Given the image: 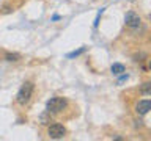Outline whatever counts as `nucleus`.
Instances as JSON below:
<instances>
[{
  "label": "nucleus",
  "mask_w": 151,
  "mask_h": 141,
  "mask_svg": "<svg viewBox=\"0 0 151 141\" xmlns=\"http://www.w3.org/2000/svg\"><path fill=\"white\" fill-rule=\"evenodd\" d=\"M5 58H6L8 61H19L21 60V53H11V52H6Z\"/></svg>",
  "instance_id": "obj_8"
},
{
  "label": "nucleus",
  "mask_w": 151,
  "mask_h": 141,
  "mask_svg": "<svg viewBox=\"0 0 151 141\" xmlns=\"http://www.w3.org/2000/svg\"><path fill=\"white\" fill-rule=\"evenodd\" d=\"M47 133H49V136L52 140H60V138H63V136L66 135V129L61 124H50Z\"/></svg>",
  "instance_id": "obj_3"
},
{
  "label": "nucleus",
  "mask_w": 151,
  "mask_h": 141,
  "mask_svg": "<svg viewBox=\"0 0 151 141\" xmlns=\"http://www.w3.org/2000/svg\"><path fill=\"white\" fill-rule=\"evenodd\" d=\"M49 116H50V113H49V111H46L44 115H41V116H40L41 124H49V122H50V118H49Z\"/></svg>",
  "instance_id": "obj_10"
},
{
  "label": "nucleus",
  "mask_w": 151,
  "mask_h": 141,
  "mask_svg": "<svg viewBox=\"0 0 151 141\" xmlns=\"http://www.w3.org/2000/svg\"><path fill=\"white\" fill-rule=\"evenodd\" d=\"M151 110V102L148 100V99H145V100H139V103H137V113L139 115H146Z\"/></svg>",
  "instance_id": "obj_5"
},
{
  "label": "nucleus",
  "mask_w": 151,
  "mask_h": 141,
  "mask_svg": "<svg viewBox=\"0 0 151 141\" xmlns=\"http://www.w3.org/2000/svg\"><path fill=\"white\" fill-rule=\"evenodd\" d=\"M120 75H121V74H120ZM126 78H127V74H123V75H121V77H120V80H118V83H121V82H124V80H126Z\"/></svg>",
  "instance_id": "obj_11"
},
{
  "label": "nucleus",
  "mask_w": 151,
  "mask_h": 141,
  "mask_svg": "<svg viewBox=\"0 0 151 141\" xmlns=\"http://www.w3.org/2000/svg\"><path fill=\"white\" fill-rule=\"evenodd\" d=\"M66 105H68V102H66L65 97H52L46 103V111H49L50 115H55V113L63 111Z\"/></svg>",
  "instance_id": "obj_1"
},
{
  "label": "nucleus",
  "mask_w": 151,
  "mask_h": 141,
  "mask_svg": "<svg viewBox=\"0 0 151 141\" xmlns=\"http://www.w3.org/2000/svg\"><path fill=\"white\" fill-rule=\"evenodd\" d=\"M140 93H142V94H145V96H150V93H151V83H150V82H146V83L142 85Z\"/></svg>",
  "instance_id": "obj_7"
},
{
  "label": "nucleus",
  "mask_w": 151,
  "mask_h": 141,
  "mask_svg": "<svg viewBox=\"0 0 151 141\" xmlns=\"http://www.w3.org/2000/svg\"><path fill=\"white\" fill-rule=\"evenodd\" d=\"M124 21H126V25L129 27V28H132V30H137V28L140 27V24H142L139 14H135L134 11H129V13H127Z\"/></svg>",
  "instance_id": "obj_4"
},
{
  "label": "nucleus",
  "mask_w": 151,
  "mask_h": 141,
  "mask_svg": "<svg viewBox=\"0 0 151 141\" xmlns=\"http://www.w3.org/2000/svg\"><path fill=\"white\" fill-rule=\"evenodd\" d=\"M87 50V47H80L79 50H74V52H71V53H68L66 56H68V58H76V56H79V55H82L83 52Z\"/></svg>",
  "instance_id": "obj_9"
},
{
  "label": "nucleus",
  "mask_w": 151,
  "mask_h": 141,
  "mask_svg": "<svg viewBox=\"0 0 151 141\" xmlns=\"http://www.w3.org/2000/svg\"><path fill=\"white\" fill-rule=\"evenodd\" d=\"M32 94H33V83L32 82H25L21 86V89H19V93L16 96L17 103H19V105H25V103L30 100Z\"/></svg>",
  "instance_id": "obj_2"
},
{
  "label": "nucleus",
  "mask_w": 151,
  "mask_h": 141,
  "mask_svg": "<svg viewBox=\"0 0 151 141\" xmlns=\"http://www.w3.org/2000/svg\"><path fill=\"white\" fill-rule=\"evenodd\" d=\"M110 70H112L113 75H120V74L124 72V66H123L121 63H115V64H112Z\"/></svg>",
  "instance_id": "obj_6"
}]
</instances>
